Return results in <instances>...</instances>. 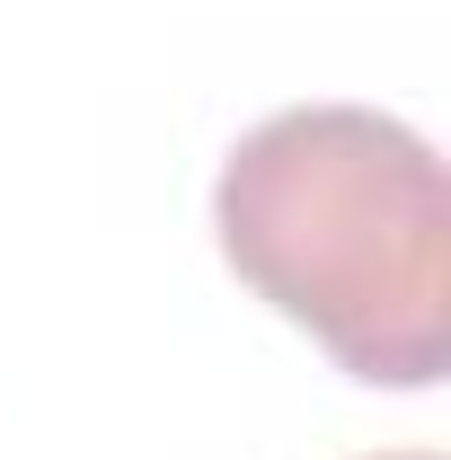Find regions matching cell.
Returning a JSON list of instances; mask_svg holds the SVG:
<instances>
[{
    "mask_svg": "<svg viewBox=\"0 0 451 460\" xmlns=\"http://www.w3.org/2000/svg\"><path fill=\"white\" fill-rule=\"evenodd\" d=\"M230 275L372 390H434L451 363V186L381 107H283L213 177Z\"/></svg>",
    "mask_w": 451,
    "mask_h": 460,
    "instance_id": "6da1fadb",
    "label": "cell"
},
{
    "mask_svg": "<svg viewBox=\"0 0 451 460\" xmlns=\"http://www.w3.org/2000/svg\"><path fill=\"white\" fill-rule=\"evenodd\" d=\"M372 460H434V452H372Z\"/></svg>",
    "mask_w": 451,
    "mask_h": 460,
    "instance_id": "7a4b0ae2",
    "label": "cell"
}]
</instances>
